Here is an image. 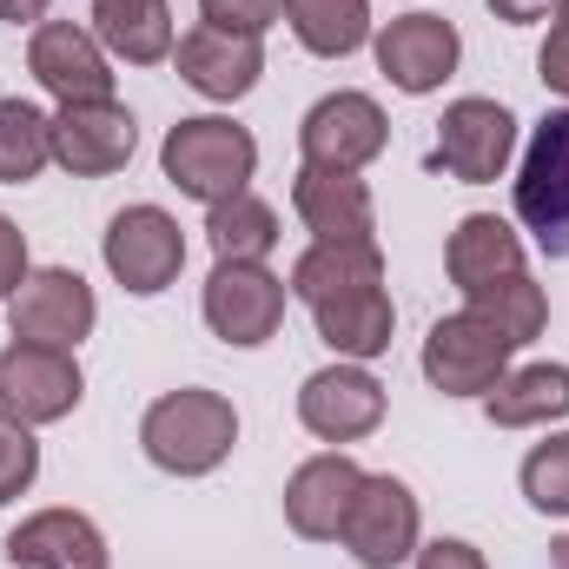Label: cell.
Listing matches in <instances>:
<instances>
[{"instance_id":"6da1fadb","label":"cell","mask_w":569,"mask_h":569,"mask_svg":"<svg viewBox=\"0 0 569 569\" xmlns=\"http://www.w3.org/2000/svg\"><path fill=\"white\" fill-rule=\"evenodd\" d=\"M291 291L305 298L318 338L365 365V358H385L391 351V325H398V305L385 291V259H378V239L371 246H318L298 252L291 266Z\"/></svg>"},{"instance_id":"7a4b0ae2","label":"cell","mask_w":569,"mask_h":569,"mask_svg":"<svg viewBox=\"0 0 569 569\" xmlns=\"http://www.w3.org/2000/svg\"><path fill=\"white\" fill-rule=\"evenodd\" d=\"M140 443L159 470H172V477H206V470H219V463L232 457V443H239V411H232V398L186 385V391H166V398L140 418Z\"/></svg>"},{"instance_id":"3957f363","label":"cell","mask_w":569,"mask_h":569,"mask_svg":"<svg viewBox=\"0 0 569 569\" xmlns=\"http://www.w3.org/2000/svg\"><path fill=\"white\" fill-rule=\"evenodd\" d=\"M159 172H166L186 199L219 206V199H232V192L252 186V172H259V140H252L246 127L219 120V113H199V120H179V127L166 133Z\"/></svg>"},{"instance_id":"277c9868","label":"cell","mask_w":569,"mask_h":569,"mask_svg":"<svg viewBox=\"0 0 569 569\" xmlns=\"http://www.w3.org/2000/svg\"><path fill=\"white\" fill-rule=\"evenodd\" d=\"M517 219L543 259H569V107H557L517 166Z\"/></svg>"},{"instance_id":"5b68a950","label":"cell","mask_w":569,"mask_h":569,"mask_svg":"<svg viewBox=\"0 0 569 569\" xmlns=\"http://www.w3.org/2000/svg\"><path fill=\"white\" fill-rule=\"evenodd\" d=\"M510 358H517V345L497 325H483L477 311L437 318L425 338V378L443 398H490L510 378Z\"/></svg>"},{"instance_id":"8992f818","label":"cell","mask_w":569,"mask_h":569,"mask_svg":"<svg viewBox=\"0 0 569 569\" xmlns=\"http://www.w3.org/2000/svg\"><path fill=\"white\" fill-rule=\"evenodd\" d=\"M87 398V378L73 365V351H53V345H7L0 351V411L20 418V425H60L73 418Z\"/></svg>"},{"instance_id":"52a82bcc","label":"cell","mask_w":569,"mask_h":569,"mask_svg":"<svg viewBox=\"0 0 569 569\" xmlns=\"http://www.w3.org/2000/svg\"><path fill=\"white\" fill-rule=\"evenodd\" d=\"M284 291H291V284H284L279 272H266V266L219 259L199 305H206L212 338H226V345H239V351H259V345L284 325Z\"/></svg>"},{"instance_id":"ba28073f","label":"cell","mask_w":569,"mask_h":569,"mask_svg":"<svg viewBox=\"0 0 569 569\" xmlns=\"http://www.w3.org/2000/svg\"><path fill=\"white\" fill-rule=\"evenodd\" d=\"M100 252H107V272L133 298H159L186 266V232L166 206H127V212H113Z\"/></svg>"},{"instance_id":"9c48e42d","label":"cell","mask_w":569,"mask_h":569,"mask_svg":"<svg viewBox=\"0 0 569 569\" xmlns=\"http://www.w3.org/2000/svg\"><path fill=\"white\" fill-rule=\"evenodd\" d=\"M510 152H517V120H510V107H497V100H450L443 120H437V152H430V166H443V172L463 179V186H490V179H503Z\"/></svg>"},{"instance_id":"30bf717a","label":"cell","mask_w":569,"mask_h":569,"mask_svg":"<svg viewBox=\"0 0 569 569\" xmlns=\"http://www.w3.org/2000/svg\"><path fill=\"white\" fill-rule=\"evenodd\" d=\"M27 73L60 100V107H87V100H113V60L107 47L73 27V20H40L27 40Z\"/></svg>"},{"instance_id":"8fae6325","label":"cell","mask_w":569,"mask_h":569,"mask_svg":"<svg viewBox=\"0 0 569 569\" xmlns=\"http://www.w3.org/2000/svg\"><path fill=\"white\" fill-rule=\"evenodd\" d=\"M385 140H391V120H385V107H378L371 93H325V100L305 113V127H298L305 166H331V172L371 166V159L385 152Z\"/></svg>"},{"instance_id":"7c38bea8","label":"cell","mask_w":569,"mask_h":569,"mask_svg":"<svg viewBox=\"0 0 569 569\" xmlns=\"http://www.w3.org/2000/svg\"><path fill=\"white\" fill-rule=\"evenodd\" d=\"M7 318H13V338H20V345H53V351H73V345L93 331L100 305H93V284L80 279V272L47 266V272H33V279L7 298Z\"/></svg>"},{"instance_id":"4fadbf2b","label":"cell","mask_w":569,"mask_h":569,"mask_svg":"<svg viewBox=\"0 0 569 569\" xmlns=\"http://www.w3.org/2000/svg\"><path fill=\"white\" fill-rule=\"evenodd\" d=\"M338 543L365 569H398L418 550V497L398 477H365L358 497H351V510H345Z\"/></svg>"},{"instance_id":"5bb4252c","label":"cell","mask_w":569,"mask_h":569,"mask_svg":"<svg viewBox=\"0 0 569 569\" xmlns=\"http://www.w3.org/2000/svg\"><path fill=\"white\" fill-rule=\"evenodd\" d=\"M298 425L318 443H358L385 425V385L365 365H325L298 385Z\"/></svg>"},{"instance_id":"9a60e30c","label":"cell","mask_w":569,"mask_h":569,"mask_svg":"<svg viewBox=\"0 0 569 569\" xmlns=\"http://www.w3.org/2000/svg\"><path fill=\"white\" fill-rule=\"evenodd\" d=\"M291 206H298V219L318 246H371V232H378V206H371V186L358 172L298 166Z\"/></svg>"},{"instance_id":"2e32d148","label":"cell","mask_w":569,"mask_h":569,"mask_svg":"<svg viewBox=\"0 0 569 569\" xmlns=\"http://www.w3.org/2000/svg\"><path fill=\"white\" fill-rule=\"evenodd\" d=\"M140 127L127 107L113 100H87V107H60L53 113V159L73 172V179H107L133 159Z\"/></svg>"},{"instance_id":"e0dca14e","label":"cell","mask_w":569,"mask_h":569,"mask_svg":"<svg viewBox=\"0 0 569 569\" xmlns=\"http://www.w3.org/2000/svg\"><path fill=\"white\" fill-rule=\"evenodd\" d=\"M172 53H179V80L206 100H226V107L246 100L266 73V47L252 33H226V27H206V20L192 33H179Z\"/></svg>"},{"instance_id":"ac0fdd59","label":"cell","mask_w":569,"mask_h":569,"mask_svg":"<svg viewBox=\"0 0 569 569\" xmlns=\"http://www.w3.org/2000/svg\"><path fill=\"white\" fill-rule=\"evenodd\" d=\"M457 27L437 20V13H398L385 33H378V67L398 93H437L450 73H457Z\"/></svg>"},{"instance_id":"d6986e66","label":"cell","mask_w":569,"mask_h":569,"mask_svg":"<svg viewBox=\"0 0 569 569\" xmlns=\"http://www.w3.org/2000/svg\"><path fill=\"white\" fill-rule=\"evenodd\" d=\"M365 470L345 457V450H325V457H305L284 483V523L305 537V543H331L345 530V510L358 497Z\"/></svg>"},{"instance_id":"ffe728a7","label":"cell","mask_w":569,"mask_h":569,"mask_svg":"<svg viewBox=\"0 0 569 569\" xmlns=\"http://www.w3.org/2000/svg\"><path fill=\"white\" fill-rule=\"evenodd\" d=\"M0 550L13 569H107V537L80 510H33Z\"/></svg>"},{"instance_id":"44dd1931","label":"cell","mask_w":569,"mask_h":569,"mask_svg":"<svg viewBox=\"0 0 569 569\" xmlns=\"http://www.w3.org/2000/svg\"><path fill=\"white\" fill-rule=\"evenodd\" d=\"M443 272H450V284L470 298V291H483V284L523 272V239H517L497 212H470V219H457V232H450V246H443Z\"/></svg>"},{"instance_id":"7402d4cb","label":"cell","mask_w":569,"mask_h":569,"mask_svg":"<svg viewBox=\"0 0 569 569\" xmlns=\"http://www.w3.org/2000/svg\"><path fill=\"white\" fill-rule=\"evenodd\" d=\"M93 40L120 53L127 67H159L179 47L166 0H93Z\"/></svg>"},{"instance_id":"603a6c76","label":"cell","mask_w":569,"mask_h":569,"mask_svg":"<svg viewBox=\"0 0 569 569\" xmlns=\"http://www.w3.org/2000/svg\"><path fill=\"white\" fill-rule=\"evenodd\" d=\"M497 430H530V425H557L569 418V365H523L510 371L490 398H483Z\"/></svg>"},{"instance_id":"cb8c5ba5","label":"cell","mask_w":569,"mask_h":569,"mask_svg":"<svg viewBox=\"0 0 569 569\" xmlns=\"http://www.w3.org/2000/svg\"><path fill=\"white\" fill-rule=\"evenodd\" d=\"M206 239L219 259H246V266H266L279 252V212L252 192H232L219 206H206Z\"/></svg>"},{"instance_id":"d4e9b609","label":"cell","mask_w":569,"mask_h":569,"mask_svg":"<svg viewBox=\"0 0 569 569\" xmlns=\"http://www.w3.org/2000/svg\"><path fill=\"white\" fill-rule=\"evenodd\" d=\"M291 33L318 60H345L371 40V0H284Z\"/></svg>"},{"instance_id":"484cf974","label":"cell","mask_w":569,"mask_h":569,"mask_svg":"<svg viewBox=\"0 0 569 569\" xmlns=\"http://www.w3.org/2000/svg\"><path fill=\"white\" fill-rule=\"evenodd\" d=\"M470 311H477L483 325H497L510 345H530V338H543V325H550V298H543V284L530 279V272H510V279L470 291Z\"/></svg>"},{"instance_id":"4316f807","label":"cell","mask_w":569,"mask_h":569,"mask_svg":"<svg viewBox=\"0 0 569 569\" xmlns=\"http://www.w3.org/2000/svg\"><path fill=\"white\" fill-rule=\"evenodd\" d=\"M47 159H53V120L27 100H0V186L40 179Z\"/></svg>"},{"instance_id":"83f0119b","label":"cell","mask_w":569,"mask_h":569,"mask_svg":"<svg viewBox=\"0 0 569 569\" xmlns=\"http://www.w3.org/2000/svg\"><path fill=\"white\" fill-rule=\"evenodd\" d=\"M523 497L543 517H569V430L523 457Z\"/></svg>"},{"instance_id":"f1b7e54d","label":"cell","mask_w":569,"mask_h":569,"mask_svg":"<svg viewBox=\"0 0 569 569\" xmlns=\"http://www.w3.org/2000/svg\"><path fill=\"white\" fill-rule=\"evenodd\" d=\"M33 477H40V443H33V425H20V418H7V411H0V503H13Z\"/></svg>"},{"instance_id":"f546056e","label":"cell","mask_w":569,"mask_h":569,"mask_svg":"<svg viewBox=\"0 0 569 569\" xmlns=\"http://www.w3.org/2000/svg\"><path fill=\"white\" fill-rule=\"evenodd\" d=\"M199 13H206V27H226V33H252L259 40L284 13V0H199Z\"/></svg>"},{"instance_id":"4dcf8cb0","label":"cell","mask_w":569,"mask_h":569,"mask_svg":"<svg viewBox=\"0 0 569 569\" xmlns=\"http://www.w3.org/2000/svg\"><path fill=\"white\" fill-rule=\"evenodd\" d=\"M537 73H543L550 93L569 100V0L557 7V27H550V40H543V53H537Z\"/></svg>"},{"instance_id":"1f68e13d","label":"cell","mask_w":569,"mask_h":569,"mask_svg":"<svg viewBox=\"0 0 569 569\" xmlns=\"http://www.w3.org/2000/svg\"><path fill=\"white\" fill-rule=\"evenodd\" d=\"M27 284V232L0 212V305Z\"/></svg>"},{"instance_id":"d6a6232c","label":"cell","mask_w":569,"mask_h":569,"mask_svg":"<svg viewBox=\"0 0 569 569\" xmlns=\"http://www.w3.org/2000/svg\"><path fill=\"white\" fill-rule=\"evenodd\" d=\"M418 569H490V563H483L477 543H463V537H437V543L418 550Z\"/></svg>"},{"instance_id":"836d02e7","label":"cell","mask_w":569,"mask_h":569,"mask_svg":"<svg viewBox=\"0 0 569 569\" xmlns=\"http://www.w3.org/2000/svg\"><path fill=\"white\" fill-rule=\"evenodd\" d=\"M550 7H563V0H490V13L510 20V27H530V20H543Z\"/></svg>"},{"instance_id":"e575fe53","label":"cell","mask_w":569,"mask_h":569,"mask_svg":"<svg viewBox=\"0 0 569 569\" xmlns=\"http://www.w3.org/2000/svg\"><path fill=\"white\" fill-rule=\"evenodd\" d=\"M0 20H13V27H40V20H47V0H0Z\"/></svg>"},{"instance_id":"d590c367","label":"cell","mask_w":569,"mask_h":569,"mask_svg":"<svg viewBox=\"0 0 569 569\" xmlns=\"http://www.w3.org/2000/svg\"><path fill=\"white\" fill-rule=\"evenodd\" d=\"M550 569H569V537H557V543H550Z\"/></svg>"}]
</instances>
